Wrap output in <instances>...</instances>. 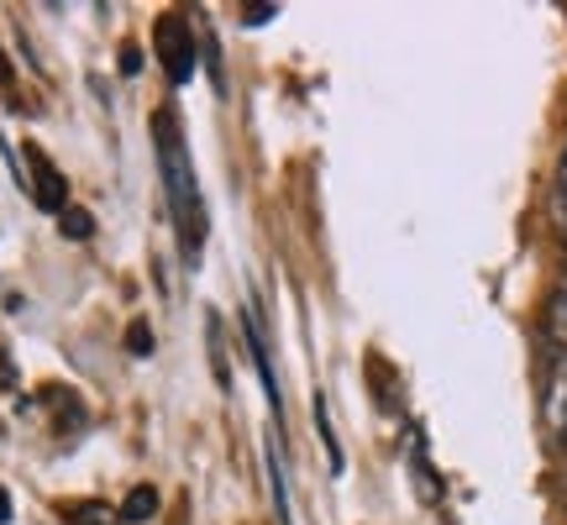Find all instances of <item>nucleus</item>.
<instances>
[{
  "instance_id": "39448f33",
  "label": "nucleus",
  "mask_w": 567,
  "mask_h": 525,
  "mask_svg": "<svg viewBox=\"0 0 567 525\" xmlns=\"http://www.w3.org/2000/svg\"><path fill=\"white\" fill-rule=\"evenodd\" d=\"M153 515H158V488H153V484H137L122 500V521L142 525V521H153Z\"/></svg>"
},
{
  "instance_id": "f8f14e48",
  "label": "nucleus",
  "mask_w": 567,
  "mask_h": 525,
  "mask_svg": "<svg viewBox=\"0 0 567 525\" xmlns=\"http://www.w3.org/2000/svg\"><path fill=\"white\" fill-rule=\"evenodd\" d=\"M274 11H279V6H268V0L247 6V27H264V21H274Z\"/></svg>"
},
{
  "instance_id": "4468645a",
  "label": "nucleus",
  "mask_w": 567,
  "mask_h": 525,
  "mask_svg": "<svg viewBox=\"0 0 567 525\" xmlns=\"http://www.w3.org/2000/svg\"><path fill=\"white\" fill-rule=\"evenodd\" d=\"M11 515H17V509H11V494L0 488V525H11Z\"/></svg>"
},
{
  "instance_id": "ddd939ff",
  "label": "nucleus",
  "mask_w": 567,
  "mask_h": 525,
  "mask_svg": "<svg viewBox=\"0 0 567 525\" xmlns=\"http://www.w3.org/2000/svg\"><path fill=\"white\" fill-rule=\"evenodd\" d=\"M557 216L567 226V153H563V168H557Z\"/></svg>"
},
{
  "instance_id": "9d476101",
  "label": "nucleus",
  "mask_w": 567,
  "mask_h": 525,
  "mask_svg": "<svg viewBox=\"0 0 567 525\" xmlns=\"http://www.w3.org/2000/svg\"><path fill=\"white\" fill-rule=\"evenodd\" d=\"M126 347H132L137 358H147V352H153V331H147V321H132V331H126Z\"/></svg>"
},
{
  "instance_id": "f257e3e1",
  "label": "nucleus",
  "mask_w": 567,
  "mask_h": 525,
  "mask_svg": "<svg viewBox=\"0 0 567 525\" xmlns=\"http://www.w3.org/2000/svg\"><path fill=\"white\" fill-rule=\"evenodd\" d=\"M153 153H158V179L163 195H168V216L179 226V247L189 262H200L205 253V205H200V184H195V168H189V147L179 137V122L158 111L153 116Z\"/></svg>"
},
{
  "instance_id": "f03ea898",
  "label": "nucleus",
  "mask_w": 567,
  "mask_h": 525,
  "mask_svg": "<svg viewBox=\"0 0 567 525\" xmlns=\"http://www.w3.org/2000/svg\"><path fill=\"white\" fill-rule=\"evenodd\" d=\"M153 42H158V63L168 69L174 84L195 80V32L184 27V17H158L153 21Z\"/></svg>"
},
{
  "instance_id": "423d86ee",
  "label": "nucleus",
  "mask_w": 567,
  "mask_h": 525,
  "mask_svg": "<svg viewBox=\"0 0 567 525\" xmlns=\"http://www.w3.org/2000/svg\"><path fill=\"white\" fill-rule=\"evenodd\" d=\"M205 331H210V368H216V384L231 389V368H226V342H221V316H205Z\"/></svg>"
},
{
  "instance_id": "7ed1b4c3",
  "label": "nucleus",
  "mask_w": 567,
  "mask_h": 525,
  "mask_svg": "<svg viewBox=\"0 0 567 525\" xmlns=\"http://www.w3.org/2000/svg\"><path fill=\"white\" fill-rule=\"evenodd\" d=\"M27 163H32V200H38L42 210L63 216V210H69V184H63V174L48 163L42 147H27Z\"/></svg>"
},
{
  "instance_id": "9b49d317",
  "label": "nucleus",
  "mask_w": 567,
  "mask_h": 525,
  "mask_svg": "<svg viewBox=\"0 0 567 525\" xmlns=\"http://www.w3.org/2000/svg\"><path fill=\"white\" fill-rule=\"evenodd\" d=\"M63 237H90V216L84 210H63Z\"/></svg>"
},
{
  "instance_id": "20e7f679",
  "label": "nucleus",
  "mask_w": 567,
  "mask_h": 525,
  "mask_svg": "<svg viewBox=\"0 0 567 525\" xmlns=\"http://www.w3.org/2000/svg\"><path fill=\"white\" fill-rule=\"evenodd\" d=\"M268 484H274V509H279V525H295V505H289V478H284V457L279 446L268 442Z\"/></svg>"
},
{
  "instance_id": "6e6552de",
  "label": "nucleus",
  "mask_w": 567,
  "mask_h": 525,
  "mask_svg": "<svg viewBox=\"0 0 567 525\" xmlns=\"http://www.w3.org/2000/svg\"><path fill=\"white\" fill-rule=\"evenodd\" d=\"M547 337L557 342V352H567V284L551 295V310H547Z\"/></svg>"
},
{
  "instance_id": "0eeeda50",
  "label": "nucleus",
  "mask_w": 567,
  "mask_h": 525,
  "mask_svg": "<svg viewBox=\"0 0 567 525\" xmlns=\"http://www.w3.org/2000/svg\"><path fill=\"white\" fill-rule=\"evenodd\" d=\"M316 431H321V446H326V457H331V467L342 473V442H337V431H331V410H326V400H316Z\"/></svg>"
},
{
  "instance_id": "1a4fd4ad",
  "label": "nucleus",
  "mask_w": 567,
  "mask_h": 525,
  "mask_svg": "<svg viewBox=\"0 0 567 525\" xmlns=\"http://www.w3.org/2000/svg\"><path fill=\"white\" fill-rule=\"evenodd\" d=\"M69 525H122V509H111V505H74V509H69Z\"/></svg>"
},
{
  "instance_id": "2eb2a0df",
  "label": "nucleus",
  "mask_w": 567,
  "mask_h": 525,
  "mask_svg": "<svg viewBox=\"0 0 567 525\" xmlns=\"http://www.w3.org/2000/svg\"><path fill=\"white\" fill-rule=\"evenodd\" d=\"M0 379H6V384H11V363H6V358H0Z\"/></svg>"
}]
</instances>
